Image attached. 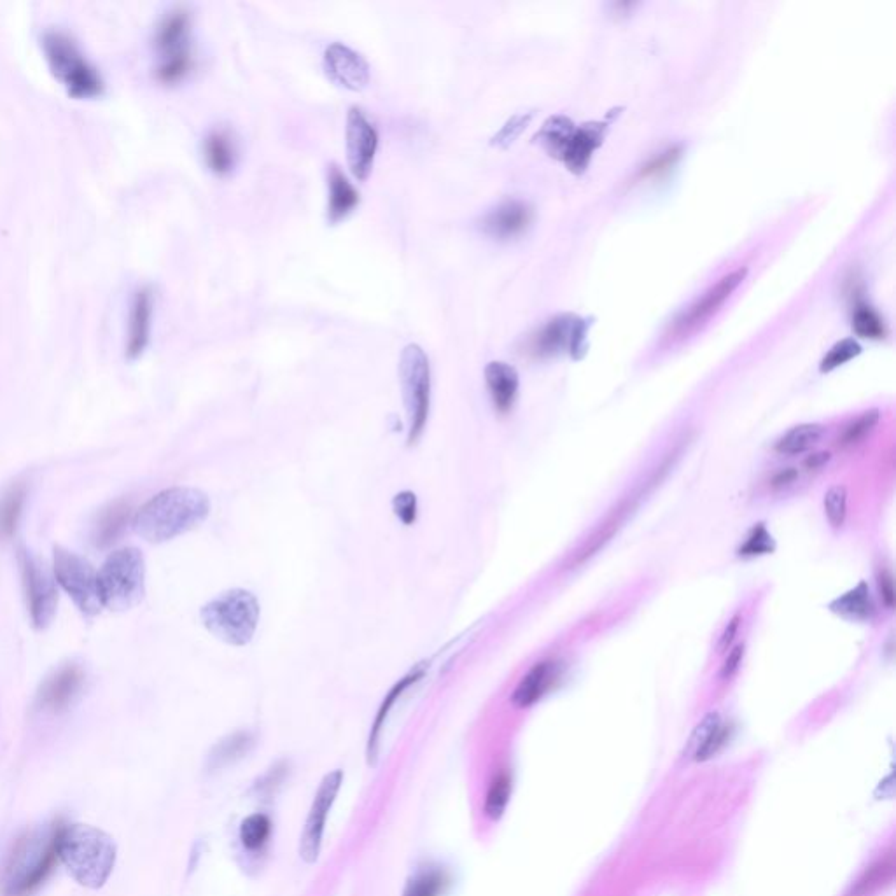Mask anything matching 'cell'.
Masks as SVG:
<instances>
[{"mask_svg": "<svg viewBox=\"0 0 896 896\" xmlns=\"http://www.w3.org/2000/svg\"><path fill=\"white\" fill-rule=\"evenodd\" d=\"M452 884V877L445 868H419L406 882L403 896H443Z\"/></svg>", "mask_w": 896, "mask_h": 896, "instance_id": "obj_32", "label": "cell"}, {"mask_svg": "<svg viewBox=\"0 0 896 896\" xmlns=\"http://www.w3.org/2000/svg\"><path fill=\"white\" fill-rule=\"evenodd\" d=\"M324 70L333 83L347 90H363L370 83V63L343 42H333L326 48Z\"/></svg>", "mask_w": 896, "mask_h": 896, "instance_id": "obj_15", "label": "cell"}, {"mask_svg": "<svg viewBox=\"0 0 896 896\" xmlns=\"http://www.w3.org/2000/svg\"><path fill=\"white\" fill-rule=\"evenodd\" d=\"M53 574L56 583L69 594L83 615L95 616L102 611L104 606L98 594L97 573L88 560L62 546H55Z\"/></svg>", "mask_w": 896, "mask_h": 896, "instance_id": "obj_9", "label": "cell"}, {"mask_svg": "<svg viewBox=\"0 0 896 896\" xmlns=\"http://www.w3.org/2000/svg\"><path fill=\"white\" fill-rule=\"evenodd\" d=\"M378 133L363 109L350 107L347 114V126H345V149H347V163L350 172L359 179L366 181L373 168L375 154H377Z\"/></svg>", "mask_w": 896, "mask_h": 896, "instance_id": "obj_13", "label": "cell"}, {"mask_svg": "<svg viewBox=\"0 0 896 896\" xmlns=\"http://www.w3.org/2000/svg\"><path fill=\"white\" fill-rule=\"evenodd\" d=\"M394 513L405 525H412L417 518V497L413 492H401L394 497Z\"/></svg>", "mask_w": 896, "mask_h": 896, "instance_id": "obj_43", "label": "cell"}, {"mask_svg": "<svg viewBox=\"0 0 896 896\" xmlns=\"http://www.w3.org/2000/svg\"><path fill=\"white\" fill-rule=\"evenodd\" d=\"M189 30L191 13L186 7L177 6L163 14L154 28V46L160 58L189 51Z\"/></svg>", "mask_w": 896, "mask_h": 896, "instance_id": "obj_20", "label": "cell"}, {"mask_svg": "<svg viewBox=\"0 0 896 896\" xmlns=\"http://www.w3.org/2000/svg\"><path fill=\"white\" fill-rule=\"evenodd\" d=\"M359 203V191L343 174L338 165H331L328 172V219L338 223L349 216Z\"/></svg>", "mask_w": 896, "mask_h": 896, "instance_id": "obj_24", "label": "cell"}, {"mask_svg": "<svg viewBox=\"0 0 896 896\" xmlns=\"http://www.w3.org/2000/svg\"><path fill=\"white\" fill-rule=\"evenodd\" d=\"M532 221V209L522 200H504L480 219V228L494 238H513L524 233Z\"/></svg>", "mask_w": 896, "mask_h": 896, "instance_id": "obj_19", "label": "cell"}, {"mask_svg": "<svg viewBox=\"0 0 896 896\" xmlns=\"http://www.w3.org/2000/svg\"><path fill=\"white\" fill-rule=\"evenodd\" d=\"M732 728L728 727L718 711L707 713L699 725L693 728L686 742L685 756L692 762H707L718 755L730 741Z\"/></svg>", "mask_w": 896, "mask_h": 896, "instance_id": "obj_17", "label": "cell"}, {"mask_svg": "<svg viewBox=\"0 0 896 896\" xmlns=\"http://www.w3.org/2000/svg\"><path fill=\"white\" fill-rule=\"evenodd\" d=\"M132 518V506L126 501H116L109 504L98 515L95 527H93V543L98 548H107L118 541L119 536L125 532L126 525Z\"/></svg>", "mask_w": 896, "mask_h": 896, "instance_id": "obj_29", "label": "cell"}, {"mask_svg": "<svg viewBox=\"0 0 896 896\" xmlns=\"http://www.w3.org/2000/svg\"><path fill=\"white\" fill-rule=\"evenodd\" d=\"M774 550H776V541L772 538L769 529L765 527V524H756L748 532V536L744 539V543L739 546L737 553L744 559H751V557L769 555Z\"/></svg>", "mask_w": 896, "mask_h": 896, "instance_id": "obj_38", "label": "cell"}, {"mask_svg": "<svg viewBox=\"0 0 896 896\" xmlns=\"http://www.w3.org/2000/svg\"><path fill=\"white\" fill-rule=\"evenodd\" d=\"M25 499H27V485L21 482L9 485L0 494V543L11 539L16 532Z\"/></svg>", "mask_w": 896, "mask_h": 896, "instance_id": "obj_31", "label": "cell"}, {"mask_svg": "<svg viewBox=\"0 0 896 896\" xmlns=\"http://www.w3.org/2000/svg\"><path fill=\"white\" fill-rule=\"evenodd\" d=\"M742 657H744V644H737L735 648L730 650L725 664L721 667V678H732L735 672L739 671V667H741Z\"/></svg>", "mask_w": 896, "mask_h": 896, "instance_id": "obj_45", "label": "cell"}, {"mask_svg": "<svg viewBox=\"0 0 896 896\" xmlns=\"http://www.w3.org/2000/svg\"><path fill=\"white\" fill-rule=\"evenodd\" d=\"M798 471L795 468H783L779 469L777 473H774L772 476V480H770V487L776 490L788 489L790 485L797 482Z\"/></svg>", "mask_w": 896, "mask_h": 896, "instance_id": "obj_46", "label": "cell"}, {"mask_svg": "<svg viewBox=\"0 0 896 896\" xmlns=\"http://www.w3.org/2000/svg\"><path fill=\"white\" fill-rule=\"evenodd\" d=\"M531 119L532 112H520V114L511 116V118L504 123L503 128L492 137L490 144L497 147L510 146L511 142L517 139L520 133L524 132L525 126L529 125Z\"/></svg>", "mask_w": 896, "mask_h": 896, "instance_id": "obj_42", "label": "cell"}, {"mask_svg": "<svg viewBox=\"0 0 896 896\" xmlns=\"http://www.w3.org/2000/svg\"><path fill=\"white\" fill-rule=\"evenodd\" d=\"M286 770L287 767L286 765H284V763L275 765V767H273V769H270V772H268V774H266V776L261 779V783H258V790L263 791V793L272 790L273 786H277V784H279L280 781L284 779V776H286Z\"/></svg>", "mask_w": 896, "mask_h": 896, "instance_id": "obj_48", "label": "cell"}, {"mask_svg": "<svg viewBox=\"0 0 896 896\" xmlns=\"http://www.w3.org/2000/svg\"><path fill=\"white\" fill-rule=\"evenodd\" d=\"M20 566L30 620L35 629H46L58 608L55 574L49 573L46 564L30 552H21Z\"/></svg>", "mask_w": 896, "mask_h": 896, "instance_id": "obj_10", "label": "cell"}, {"mask_svg": "<svg viewBox=\"0 0 896 896\" xmlns=\"http://www.w3.org/2000/svg\"><path fill=\"white\" fill-rule=\"evenodd\" d=\"M825 434L821 424H800L791 427L776 443V452L783 455H800L811 450Z\"/></svg>", "mask_w": 896, "mask_h": 896, "instance_id": "obj_33", "label": "cell"}, {"mask_svg": "<svg viewBox=\"0 0 896 896\" xmlns=\"http://www.w3.org/2000/svg\"><path fill=\"white\" fill-rule=\"evenodd\" d=\"M830 452H816V454H811L804 461L805 468L809 469V471H818V469L823 468L830 461Z\"/></svg>", "mask_w": 896, "mask_h": 896, "instance_id": "obj_50", "label": "cell"}, {"mask_svg": "<svg viewBox=\"0 0 896 896\" xmlns=\"http://www.w3.org/2000/svg\"><path fill=\"white\" fill-rule=\"evenodd\" d=\"M342 783L343 772L336 769L322 777L321 784L315 791L314 800H312L305 825H303V832L300 835V847H298L301 860L308 865L315 863L321 854L326 819H328L331 807L335 804L336 795L342 788Z\"/></svg>", "mask_w": 896, "mask_h": 896, "instance_id": "obj_11", "label": "cell"}, {"mask_svg": "<svg viewBox=\"0 0 896 896\" xmlns=\"http://www.w3.org/2000/svg\"><path fill=\"white\" fill-rule=\"evenodd\" d=\"M611 116L613 114H608V118L604 121H588L576 126L571 139L567 142L566 151L560 158L571 174L581 175L587 172L592 156L608 135Z\"/></svg>", "mask_w": 896, "mask_h": 896, "instance_id": "obj_16", "label": "cell"}, {"mask_svg": "<svg viewBox=\"0 0 896 896\" xmlns=\"http://www.w3.org/2000/svg\"><path fill=\"white\" fill-rule=\"evenodd\" d=\"M207 167L217 175L230 174L237 163V140L228 128L210 130L202 144Z\"/></svg>", "mask_w": 896, "mask_h": 896, "instance_id": "obj_23", "label": "cell"}, {"mask_svg": "<svg viewBox=\"0 0 896 896\" xmlns=\"http://www.w3.org/2000/svg\"><path fill=\"white\" fill-rule=\"evenodd\" d=\"M825 515L833 529H840L846 522L847 515V489L844 485H833L832 489L826 490Z\"/></svg>", "mask_w": 896, "mask_h": 896, "instance_id": "obj_41", "label": "cell"}, {"mask_svg": "<svg viewBox=\"0 0 896 896\" xmlns=\"http://www.w3.org/2000/svg\"><path fill=\"white\" fill-rule=\"evenodd\" d=\"M590 322L576 314L555 315L527 340V352L536 357H552L567 352L581 359L588 350Z\"/></svg>", "mask_w": 896, "mask_h": 896, "instance_id": "obj_8", "label": "cell"}, {"mask_svg": "<svg viewBox=\"0 0 896 896\" xmlns=\"http://www.w3.org/2000/svg\"><path fill=\"white\" fill-rule=\"evenodd\" d=\"M62 826H44L18 840L2 874L6 896H27L46 881L58 861V839Z\"/></svg>", "mask_w": 896, "mask_h": 896, "instance_id": "obj_3", "label": "cell"}, {"mask_svg": "<svg viewBox=\"0 0 896 896\" xmlns=\"http://www.w3.org/2000/svg\"><path fill=\"white\" fill-rule=\"evenodd\" d=\"M270 835H272V819L261 812L247 816L238 830V839L244 849L251 853L263 849Z\"/></svg>", "mask_w": 896, "mask_h": 896, "instance_id": "obj_34", "label": "cell"}, {"mask_svg": "<svg viewBox=\"0 0 896 896\" xmlns=\"http://www.w3.org/2000/svg\"><path fill=\"white\" fill-rule=\"evenodd\" d=\"M895 853H889L881 856L879 860H875L872 865H868L858 879L849 886L846 896H875L882 889L888 888L893 884L895 879Z\"/></svg>", "mask_w": 896, "mask_h": 896, "instance_id": "obj_27", "label": "cell"}, {"mask_svg": "<svg viewBox=\"0 0 896 896\" xmlns=\"http://www.w3.org/2000/svg\"><path fill=\"white\" fill-rule=\"evenodd\" d=\"M746 275H748L746 266L723 275L714 286L709 287L706 293L693 301L692 305L679 315L672 326V333L676 336H685L704 326L725 305V301L734 294L735 289L741 286Z\"/></svg>", "mask_w": 896, "mask_h": 896, "instance_id": "obj_12", "label": "cell"}, {"mask_svg": "<svg viewBox=\"0 0 896 896\" xmlns=\"http://www.w3.org/2000/svg\"><path fill=\"white\" fill-rule=\"evenodd\" d=\"M422 676H424V667L419 665V667H415L412 672H408L405 678L399 679L398 683L392 686L391 692L385 695V699L382 700V704L378 707L377 716H375V721H373V725H371L368 744H366V758H368V765H371V767L377 765L382 730H384L385 723H387L389 716H391L392 709L396 706V702L403 697V693H405L410 686L415 685L419 679H422Z\"/></svg>", "mask_w": 896, "mask_h": 896, "instance_id": "obj_21", "label": "cell"}, {"mask_svg": "<svg viewBox=\"0 0 896 896\" xmlns=\"http://www.w3.org/2000/svg\"><path fill=\"white\" fill-rule=\"evenodd\" d=\"M879 590H881V597L884 604L888 606L889 609L895 606V588H893V578H891V574L888 571H882L879 574Z\"/></svg>", "mask_w": 896, "mask_h": 896, "instance_id": "obj_49", "label": "cell"}, {"mask_svg": "<svg viewBox=\"0 0 896 896\" xmlns=\"http://www.w3.org/2000/svg\"><path fill=\"white\" fill-rule=\"evenodd\" d=\"M485 384L497 412H510L517 401L520 387L517 370L503 361H492L485 366Z\"/></svg>", "mask_w": 896, "mask_h": 896, "instance_id": "obj_22", "label": "cell"}, {"mask_svg": "<svg viewBox=\"0 0 896 896\" xmlns=\"http://www.w3.org/2000/svg\"><path fill=\"white\" fill-rule=\"evenodd\" d=\"M877 422H879V410H868V412L861 413L860 417H856V419H854L851 424H847L846 429L842 431L840 443H842L844 447L858 445V443H861V441L867 438L868 434L874 431Z\"/></svg>", "mask_w": 896, "mask_h": 896, "instance_id": "obj_40", "label": "cell"}, {"mask_svg": "<svg viewBox=\"0 0 896 896\" xmlns=\"http://www.w3.org/2000/svg\"><path fill=\"white\" fill-rule=\"evenodd\" d=\"M254 746H256V737L247 730H238V732L226 735L217 742L214 748L210 749L205 769L209 772L226 769L249 755Z\"/></svg>", "mask_w": 896, "mask_h": 896, "instance_id": "obj_25", "label": "cell"}, {"mask_svg": "<svg viewBox=\"0 0 896 896\" xmlns=\"http://www.w3.org/2000/svg\"><path fill=\"white\" fill-rule=\"evenodd\" d=\"M258 599L252 592L235 588L207 602L200 611L203 627L231 646L251 643L259 623Z\"/></svg>", "mask_w": 896, "mask_h": 896, "instance_id": "obj_5", "label": "cell"}, {"mask_svg": "<svg viewBox=\"0 0 896 896\" xmlns=\"http://www.w3.org/2000/svg\"><path fill=\"white\" fill-rule=\"evenodd\" d=\"M154 293L149 284H142L133 291L126 333V356L139 357L149 343L153 321Z\"/></svg>", "mask_w": 896, "mask_h": 896, "instance_id": "obj_18", "label": "cell"}, {"mask_svg": "<svg viewBox=\"0 0 896 896\" xmlns=\"http://www.w3.org/2000/svg\"><path fill=\"white\" fill-rule=\"evenodd\" d=\"M84 679L86 676L81 665L74 662L60 665L42 681L35 697V704L42 711L60 713L79 697V693L83 690Z\"/></svg>", "mask_w": 896, "mask_h": 896, "instance_id": "obj_14", "label": "cell"}, {"mask_svg": "<svg viewBox=\"0 0 896 896\" xmlns=\"http://www.w3.org/2000/svg\"><path fill=\"white\" fill-rule=\"evenodd\" d=\"M511 797V777L508 772H499L494 779H492V783H490L489 791H487V797H485V805H483V811H485V816L490 819L501 818L503 816L504 811H506V807H508V802H510Z\"/></svg>", "mask_w": 896, "mask_h": 896, "instance_id": "obj_37", "label": "cell"}, {"mask_svg": "<svg viewBox=\"0 0 896 896\" xmlns=\"http://www.w3.org/2000/svg\"><path fill=\"white\" fill-rule=\"evenodd\" d=\"M553 681H555V664L553 662L543 660V662L532 665L511 695L513 706L525 709V707L536 704L548 692Z\"/></svg>", "mask_w": 896, "mask_h": 896, "instance_id": "obj_26", "label": "cell"}, {"mask_svg": "<svg viewBox=\"0 0 896 896\" xmlns=\"http://www.w3.org/2000/svg\"><path fill=\"white\" fill-rule=\"evenodd\" d=\"M193 65H195V56L189 49V51L177 53V55L161 56L156 63L154 74L161 83H179L193 70Z\"/></svg>", "mask_w": 896, "mask_h": 896, "instance_id": "obj_36", "label": "cell"}, {"mask_svg": "<svg viewBox=\"0 0 896 896\" xmlns=\"http://www.w3.org/2000/svg\"><path fill=\"white\" fill-rule=\"evenodd\" d=\"M679 153H681V149H679L678 146L669 147L664 153H660L658 156H655V158H651V160L644 165L643 170H641V175H643V177H650V175L662 174L665 170H669V168L676 163V160H678Z\"/></svg>", "mask_w": 896, "mask_h": 896, "instance_id": "obj_44", "label": "cell"}, {"mask_svg": "<svg viewBox=\"0 0 896 896\" xmlns=\"http://www.w3.org/2000/svg\"><path fill=\"white\" fill-rule=\"evenodd\" d=\"M853 331L860 338H868V340H882L888 333L886 322L879 312L865 301H858L854 307Z\"/></svg>", "mask_w": 896, "mask_h": 896, "instance_id": "obj_35", "label": "cell"}, {"mask_svg": "<svg viewBox=\"0 0 896 896\" xmlns=\"http://www.w3.org/2000/svg\"><path fill=\"white\" fill-rule=\"evenodd\" d=\"M861 350L863 349H861L860 343L856 342L854 338H844L826 352V356L821 359V364H819V371L830 373V371L837 370L839 366H844L849 361H853L854 357L860 356Z\"/></svg>", "mask_w": 896, "mask_h": 896, "instance_id": "obj_39", "label": "cell"}, {"mask_svg": "<svg viewBox=\"0 0 896 896\" xmlns=\"http://www.w3.org/2000/svg\"><path fill=\"white\" fill-rule=\"evenodd\" d=\"M118 847L109 833L90 825L62 826L58 860L70 877L84 888L100 889L109 881Z\"/></svg>", "mask_w": 896, "mask_h": 896, "instance_id": "obj_2", "label": "cell"}, {"mask_svg": "<svg viewBox=\"0 0 896 896\" xmlns=\"http://www.w3.org/2000/svg\"><path fill=\"white\" fill-rule=\"evenodd\" d=\"M41 46L53 70L69 93L76 97H95L105 88L104 76L86 56L76 37L62 27L42 30Z\"/></svg>", "mask_w": 896, "mask_h": 896, "instance_id": "obj_4", "label": "cell"}, {"mask_svg": "<svg viewBox=\"0 0 896 896\" xmlns=\"http://www.w3.org/2000/svg\"><path fill=\"white\" fill-rule=\"evenodd\" d=\"M739 625H741V616L735 615L730 622H728L727 627L723 630V634H721L720 641H718V651L723 653V651H728L730 648V644L734 643L735 636H737V632H739Z\"/></svg>", "mask_w": 896, "mask_h": 896, "instance_id": "obj_47", "label": "cell"}, {"mask_svg": "<svg viewBox=\"0 0 896 896\" xmlns=\"http://www.w3.org/2000/svg\"><path fill=\"white\" fill-rule=\"evenodd\" d=\"M98 594L104 608L126 611L146 594V560L137 548H121L109 555L97 573Z\"/></svg>", "mask_w": 896, "mask_h": 896, "instance_id": "obj_6", "label": "cell"}, {"mask_svg": "<svg viewBox=\"0 0 896 896\" xmlns=\"http://www.w3.org/2000/svg\"><path fill=\"white\" fill-rule=\"evenodd\" d=\"M399 382L408 413V443H417L426 429L431 408V366L429 357L417 343L406 345L399 357Z\"/></svg>", "mask_w": 896, "mask_h": 896, "instance_id": "obj_7", "label": "cell"}, {"mask_svg": "<svg viewBox=\"0 0 896 896\" xmlns=\"http://www.w3.org/2000/svg\"><path fill=\"white\" fill-rule=\"evenodd\" d=\"M574 130H576V125H574L573 119L567 118L564 114H555L541 125L538 133L534 135V142L543 147L552 158L560 160Z\"/></svg>", "mask_w": 896, "mask_h": 896, "instance_id": "obj_30", "label": "cell"}, {"mask_svg": "<svg viewBox=\"0 0 896 896\" xmlns=\"http://www.w3.org/2000/svg\"><path fill=\"white\" fill-rule=\"evenodd\" d=\"M209 497L193 487H172L149 499L133 518L140 538L165 543L195 529L209 517Z\"/></svg>", "mask_w": 896, "mask_h": 896, "instance_id": "obj_1", "label": "cell"}, {"mask_svg": "<svg viewBox=\"0 0 896 896\" xmlns=\"http://www.w3.org/2000/svg\"><path fill=\"white\" fill-rule=\"evenodd\" d=\"M828 608L835 615L851 622H870L875 616L874 597L870 594L867 581H860L856 587L830 602Z\"/></svg>", "mask_w": 896, "mask_h": 896, "instance_id": "obj_28", "label": "cell"}]
</instances>
